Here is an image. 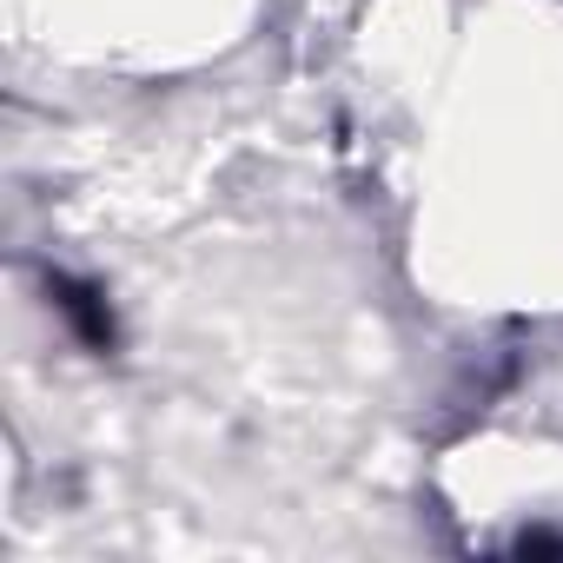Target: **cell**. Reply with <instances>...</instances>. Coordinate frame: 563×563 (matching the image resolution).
Segmentation results:
<instances>
[{
  "label": "cell",
  "instance_id": "obj_1",
  "mask_svg": "<svg viewBox=\"0 0 563 563\" xmlns=\"http://www.w3.org/2000/svg\"><path fill=\"white\" fill-rule=\"evenodd\" d=\"M54 292H60V312L80 325V339L107 352V345H113V319H107V306H100L87 286H74V278H54Z\"/></svg>",
  "mask_w": 563,
  "mask_h": 563
}]
</instances>
